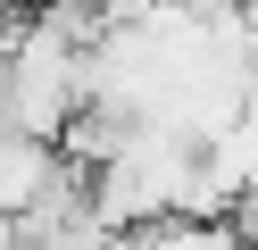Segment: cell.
Here are the masks:
<instances>
[{"instance_id": "6da1fadb", "label": "cell", "mask_w": 258, "mask_h": 250, "mask_svg": "<svg viewBox=\"0 0 258 250\" xmlns=\"http://www.w3.org/2000/svg\"><path fill=\"white\" fill-rule=\"evenodd\" d=\"M50 175H58V142H42V133H25V125H0V209L25 217Z\"/></svg>"}, {"instance_id": "7a4b0ae2", "label": "cell", "mask_w": 258, "mask_h": 250, "mask_svg": "<svg viewBox=\"0 0 258 250\" xmlns=\"http://www.w3.org/2000/svg\"><path fill=\"white\" fill-rule=\"evenodd\" d=\"M0 250H25V233H17V217L0 209Z\"/></svg>"}]
</instances>
